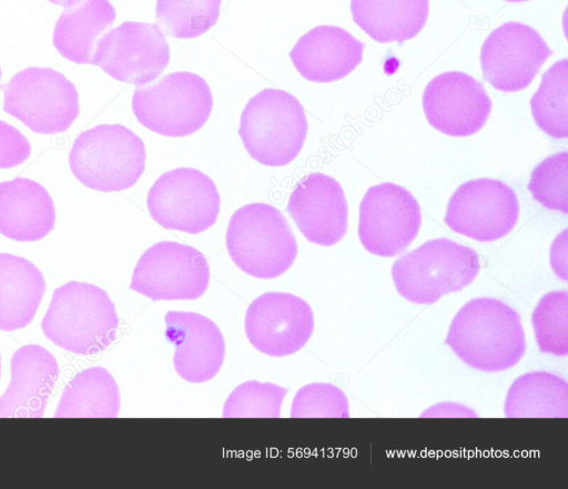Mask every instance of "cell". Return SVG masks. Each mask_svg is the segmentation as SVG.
Segmentation results:
<instances>
[{
    "label": "cell",
    "instance_id": "obj_1",
    "mask_svg": "<svg viewBox=\"0 0 568 489\" xmlns=\"http://www.w3.org/2000/svg\"><path fill=\"white\" fill-rule=\"evenodd\" d=\"M445 344L468 366L485 373L514 367L526 352L519 314L504 302L478 297L454 316Z\"/></svg>",
    "mask_w": 568,
    "mask_h": 489
},
{
    "label": "cell",
    "instance_id": "obj_2",
    "mask_svg": "<svg viewBox=\"0 0 568 489\" xmlns=\"http://www.w3.org/2000/svg\"><path fill=\"white\" fill-rule=\"evenodd\" d=\"M119 316L108 293L93 284L71 281L54 289L42 318L44 336L60 348L94 355L115 339Z\"/></svg>",
    "mask_w": 568,
    "mask_h": 489
},
{
    "label": "cell",
    "instance_id": "obj_3",
    "mask_svg": "<svg viewBox=\"0 0 568 489\" xmlns=\"http://www.w3.org/2000/svg\"><path fill=\"white\" fill-rule=\"evenodd\" d=\"M225 242L233 263L247 275L262 279L283 275L298 252L283 213L262 202L245 204L232 214Z\"/></svg>",
    "mask_w": 568,
    "mask_h": 489
},
{
    "label": "cell",
    "instance_id": "obj_4",
    "mask_svg": "<svg viewBox=\"0 0 568 489\" xmlns=\"http://www.w3.org/2000/svg\"><path fill=\"white\" fill-rule=\"evenodd\" d=\"M307 120L293 94L267 88L244 106L239 135L247 153L260 164L284 166L294 161L307 135Z\"/></svg>",
    "mask_w": 568,
    "mask_h": 489
},
{
    "label": "cell",
    "instance_id": "obj_5",
    "mask_svg": "<svg viewBox=\"0 0 568 489\" xmlns=\"http://www.w3.org/2000/svg\"><path fill=\"white\" fill-rule=\"evenodd\" d=\"M145 146L122 124H100L83 131L69 153L71 173L84 186L100 192L132 187L145 169Z\"/></svg>",
    "mask_w": 568,
    "mask_h": 489
},
{
    "label": "cell",
    "instance_id": "obj_6",
    "mask_svg": "<svg viewBox=\"0 0 568 489\" xmlns=\"http://www.w3.org/2000/svg\"><path fill=\"white\" fill-rule=\"evenodd\" d=\"M479 268V257L473 248L448 238H435L397 258L392 278L402 297L429 305L468 286Z\"/></svg>",
    "mask_w": 568,
    "mask_h": 489
},
{
    "label": "cell",
    "instance_id": "obj_7",
    "mask_svg": "<svg viewBox=\"0 0 568 489\" xmlns=\"http://www.w3.org/2000/svg\"><path fill=\"white\" fill-rule=\"evenodd\" d=\"M213 95L206 81L196 73L178 71L158 83L136 88L132 111L146 129L169 137L187 136L209 120Z\"/></svg>",
    "mask_w": 568,
    "mask_h": 489
},
{
    "label": "cell",
    "instance_id": "obj_8",
    "mask_svg": "<svg viewBox=\"0 0 568 489\" xmlns=\"http://www.w3.org/2000/svg\"><path fill=\"white\" fill-rule=\"evenodd\" d=\"M2 90L4 112L39 134L67 131L80 113L74 84L51 68L29 67Z\"/></svg>",
    "mask_w": 568,
    "mask_h": 489
},
{
    "label": "cell",
    "instance_id": "obj_9",
    "mask_svg": "<svg viewBox=\"0 0 568 489\" xmlns=\"http://www.w3.org/2000/svg\"><path fill=\"white\" fill-rule=\"evenodd\" d=\"M146 206L162 227L199 234L216 222L221 197L209 175L193 167H176L152 184Z\"/></svg>",
    "mask_w": 568,
    "mask_h": 489
},
{
    "label": "cell",
    "instance_id": "obj_10",
    "mask_svg": "<svg viewBox=\"0 0 568 489\" xmlns=\"http://www.w3.org/2000/svg\"><path fill=\"white\" fill-rule=\"evenodd\" d=\"M210 266L195 247L163 241L139 258L130 289L152 300H193L207 289Z\"/></svg>",
    "mask_w": 568,
    "mask_h": 489
},
{
    "label": "cell",
    "instance_id": "obj_11",
    "mask_svg": "<svg viewBox=\"0 0 568 489\" xmlns=\"http://www.w3.org/2000/svg\"><path fill=\"white\" fill-rule=\"evenodd\" d=\"M422 213L413 194L386 182L371 186L359 204L358 237L371 254L393 257L416 238Z\"/></svg>",
    "mask_w": 568,
    "mask_h": 489
},
{
    "label": "cell",
    "instance_id": "obj_12",
    "mask_svg": "<svg viewBox=\"0 0 568 489\" xmlns=\"http://www.w3.org/2000/svg\"><path fill=\"white\" fill-rule=\"evenodd\" d=\"M170 62V47L158 24L125 21L98 41L92 64L111 78L143 85L161 75Z\"/></svg>",
    "mask_w": 568,
    "mask_h": 489
},
{
    "label": "cell",
    "instance_id": "obj_13",
    "mask_svg": "<svg viewBox=\"0 0 568 489\" xmlns=\"http://www.w3.org/2000/svg\"><path fill=\"white\" fill-rule=\"evenodd\" d=\"M519 217L514 190L495 179L470 180L450 196L444 221L454 232L478 242L506 236Z\"/></svg>",
    "mask_w": 568,
    "mask_h": 489
},
{
    "label": "cell",
    "instance_id": "obj_14",
    "mask_svg": "<svg viewBox=\"0 0 568 489\" xmlns=\"http://www.w3.org/2000/svg\"><path fill=\"white\" fill-rule=\"evenodd\" d=\"M245 335L258 352L284 357L302 349L314 330V314L306 300L283 292H268L247 307Z\"/></svg>",
    "mask_w": 568,
    "mask_h": 489
},
{
    "label": "cell",
    "instance_id": "obj_15",
    "mask_svg": "<svg viewBox=\"0 0 568 489\" xmlns=\"http://www.w3.org/2000/svg\"><path fill=\"white\" fill-rule=\"evenodd\" d=\"M552 54L531 27L509 21L497 27L480 50L483 78L495 89L516 92L527 88Z\"/></svg>",
    "mask_w": 568,
    "mask_h": 489
},
{
    "label": "cell",
    "instance_id": "obj_16",
    "mask_svg": "<svg viewBox=\"0 0 568 489\" xmlns=\"http://www.w3.org/2000/svg\"><path fill=\"white\" fill-rule=\"evenodd\" d=\"M427 122L449 136H469L486 123L491 101L484 85L460 71L444 72L433 78L423 93Z\"/></svg>",
    "mask_w": 568,
    "mask_h": 489
},
{
    "label": "cell",
    "instance_id": "obj_17",
    "mask_svg": "<svg viewBox=\"0 0 568 489\" xmlns=\"http://www.w3.org/2000/svg\"><path fill=\"white\" fill-rule=\"evenodd\" d=\"M287 212L313 244L332 246L346 234L348 206L343 187L324 173H311L296 183Z\"/></svg>",
    "mask_w": 568,
    "mask_h": 489
},
{
    "label": "cell",
    "instance_id": "obj_18",
    "mask_svg": "<svg viewBox=\"0 0 568 489\" xmlns=\"http://www.w3.org/2000/svg\"><path fill=\"white\" fill-rule=\"evenodd\" d=\"M164 320L178 375L194 384L215 377L225 357V340L215 323L197 313L175 310L168 312Z\"/></svg>",
    "mask_w": 568,
    "mask_h": 489
},
{
    "label": "cell",
    "instance_id": "obj_19",
    "mask_svg": "<svg viewBox=\"0 0 568 489\" xmlns=\"http://www.w3.org/2000/svg\"><path fill=\"white\" fill-rule=\"evenodd\" d=\"M59 373L55 357L44 347L18 348L11 357L10 384L0 397V417H42Z\"/></svg>",
    "mask_w": 568,
    "mask_h": 489
},
{
    "label": "cell",
    "instance_id": "obj_20",
    "mask_svg": "<svg viewBox=\"0 0 568 489\" xmlns=\"http://www.w3.org/2000/svg\"><path fill=\"white\" fill-rule=\"evenodd\" d=\"M365 44L336 26H317L294 44L290 58L297 72L318 83L337 81L363 60Z\"/></svg>",
    "mask_w": 568,
    "mask_h": 489
},
{
    "label": "cell",
    "instance_id": "obj_21",
    "mask_svg": "<svg viewBox=\"0 0 568 489\" xmlns=\"http://www.w3.org/2000/svg\"><path fill=\"white\" fill-rule=\"evenodd\" d=\"M52 197L40 183L16 177L0 182V234L17 242H36L54 227Z\"/></svg>",
    "mask_w": 568,
    "mask_h": 489
},
{
    "label": "cell",
    "instance_id": "obj_22",
    "mask_svg": "<svg viewBox=\"0 0 568 489\" xmlns=\"http://www.w3.org/2000/svg\"><path fill=\"white\" fill-rule=\"evenodd\" d=\"M115 16L109 0H79L65 7L53 30L54 48L74 63L92 64L98 41Z\"/></svg>",
    "mask_w": 568,
    "mask_h": 489
},
{
    "label": "cell",
    "instance_id": "obj_23",
    "mask_svg": "<svg viewBox=\"0 0 568 489\" xmlns=\"http://www.w3.org/2000/svg\"><path fill=\"white\" fill-rule=\"evenodd\" d=\"M47 285L41 271L24 257L0 253V329L14 332L33 319Z\"/></svg>",
    "mask_w": 568,
    "mask_h": 489
},
{
    "label": "cell",
    "instance_id": "obj_24",
    "mask_svg": "<svg viewBox=\"0 0 568 489\" xmlns=\"http://www.w3.org/2000/svg\"><path fill=\"white\" fill-rule=\"evenodd\" d=\"M428 0H351L354 22L379 43L415 38L426 24Z\"/></svg>",
    "mask_w": 568,
    "mask_h": 489
},
{
    "label": "cell",
    "instance_id": "obj_25",
    "mask_svg": "<svg viewBox=\"0 0 568 489\" xmlns=\"http://www.w3.org/2000/svg\"><path fill=\"white\" fill-rule=\"evenodd\" d=\"M120 391L113 376L103 367L78 373L64 387L54 417H118Z\"/></svg>",
    "mask_w": 568,
    "mask_h": 489
},
{
    "label": "cell",
    "instance_id": "obj_26",
    "mask_svg": "<svg viewBox=\"0 0 568 489\" xmlns=\"http://www.w3.org/2000/svg\"><path fill=\"white\" fill-rule=\"evenodd\" d=\"M504 414L519 417H568V384L548 371L519 376L506 395Z\"/></svg>",
    "mask_w": 568,
    "mask_h": 489
},
{
    "label": "cell",
    "instance_id": "obj_27",
    "mask_svg": "<svg viewBox=\"0 0 568 489\" xmlns=\"http://www.w3.org/2000/svg\"><path fill=\"white\" fill-rule=\"evenodd\" d=\"M532 118L554 139L568 136V60L555 62L530 99Z\"/></svg>",
    "mask_w": 568,
    "mask_h": 489
},
{
    "label": "cell",
    "instance_id": "obj_28",
    "mask_svg": "<svg viewBox=\"0 0 568 489\" xmlns=\"http://www.w3.org/2000/svg\"><path fill=\"white\" fill-rule=\"evenodd\" d=\"M222 0H156V20L170 35L193 39L215 26Z\"/></svg>",
    "mask_w": 568,
    "mask_h": 489
},
{
    "label": "cell",
    "instance_id": "obj_29",
    "mask_svg": "<svg viewBox=\"0 0 568 489\" xmlns=\"http://www.w3.org/2000/svg\"><path fill=\"white\" fill-rule=\"evenodd\" d=\"M531 323L541 353L568 354V293L555 291L544 295L536 305Z\"/></svg>",
    "mask_w": 568,
    "mask_h": 489
},
{
    "label": "cell",
    "instance_id": "obj_30",
    "mask_svg": "<svg viewBox=\"0 0 568 489\" xmlns=\"http://www.w3.org/2000/svg\"><path fill=\"white\" fill-rule=\"evenodd\" d=\"M287 389L256 380L239 385L226 398L222 416L232 417H272L281 416V407Z\"/></svg>",
    "mask_w": 568,
    "mask_h": 489
},
{
    "label": "cell",
    "instance_id": "obj_31",
    "mask_svg": "<svg viewBox=\"0 0 568 489\" xmlns=\"http://www.w3.org/2000/svg\"><path fill=\"white\" fill-rule=\"evenodd\" d=\"M528 190L545 207L568 213V152L541 161L531 172Z\"/></svg>",
    "mask_w": 568,
    "mask_h": 489
},
{
    "label": "cell",
    "instance_id": "obj_32",
    "mask_svg": "<svg viewBox=\"0 0 568 489\" xmlns=\"http://www.w3.org/2000/svg\"><path fill=\"white\" fill-rule=\"evenodd\" d=\"M291 417H349L348 400L336 386L313 383L303 386L293 398Z\"/></svg>",
    "mask_w": 568,
    "mask_h": 489
},
{
    "label": "cell",
    "instance_id": "obj_33",
    "mask_svg": "<svg viewBox=\"0 0 568 489\" xmlns=\"http://www.w3.org/2000/svg\"><path fill=\"white\" fill-rule=\"evenodd\" d=\"M29 140L13 125L0 120V169H11L27 161Z\"/></svg>",
    "mask_w": 568,
    "mask_h": 489
},
{
    "label": "cell",
    "instance_id": "obj_34",
    "mask_svg": "<svg viewBox=\"0 0 568 489\" xmlns=\"http://www.w3.org/2000/svg\"><path fill=\"white\" fill-rule=\"evenodd\" d=\"M550 263L555 273L567 281V230L554 241L550 249Z\"/></svg>",
    "mask_w": 568,
    "mask_h": 489
},
{
    "label": "cell",
    "instance_id": "obj_35",
    "mask_svg": "<svg viewBox=\"0 0 568 489\" xmlns=\"http://www.w3.org/2000/svg\"><path fill=\"white\" fill-rule=\"evenodd\" d=\"M443 408H439L437 405L434 407H430L429 410H436V412H430L428 416H474L476 417V414L471 410L467 409L464 406L457 405L456 408L450 409L453 404H439Z\"/></svg>",
    "mask_w": 568,
    "mask_h": 489
},
{
    "label": "cell",
    "instance_id": "obj_36",
    "mask_svg": "<svg viewBox=\"0 0 568 489\" xmlns=\"http://www.w3.org/2000/svg\"><path fill=\"white\" fill-rule=\"evenodd\" d=\"M49 2L53 3V4H58V6H62V7H68L79 0H48Z\"/></svg>",
    "mask_w": 568,
    "mask_h": 489
},
{
    "label": "cell",
    "instance_id": "obj_37",
    "mask_svg": "<svg viewBox=\"0 0 568 489\" xmlns=\"http://www.w3.org/2000/svg\"><path fill=\"white\" fill-rule=\"evenodd\" d=\"M505 1H508V2H521V1H528V0H505Z\"/></svg>",
    "mask_w": 568,
    "mask_h": 489
},
{
    "label": "cell",
    "instance_id": "obj_38",
    "mask_svg": "<svg viewBox=\"0 0 568 489\" xmlns=\"http://www.w3.org/2000/svg\"><path fill=\"white\" fill-rule=\"evenodd\" d=\"M0 377H1V357H0Z\"/></svg>",
    "mask_w": 568,
    "mask_h": 489
},
{
    "label": "cell",
    "instance_id": "obj_39",
    "mask_svg": "<svg viewBox=\"0 0 568 489\" xmlns=\"http://www.w3.org/2000/svg\"><path fill=\"white\" fill-rule=\"evenodd\" d=\"M1 75H2V72H1V68H0V80H1Z\"/></svg>",
    "mask_w": 568,
    "mask_h": 489
}]
</instances>
